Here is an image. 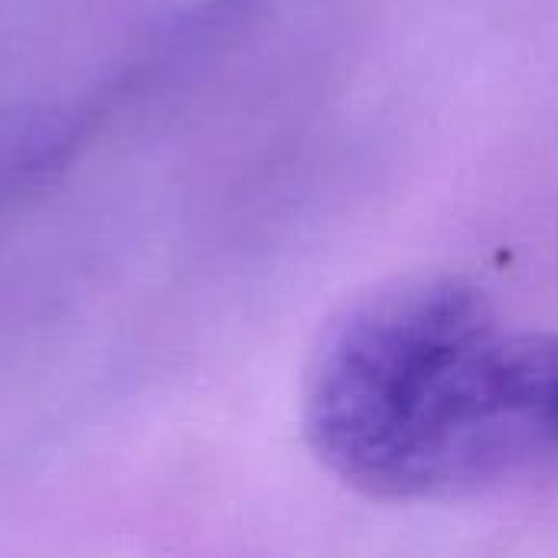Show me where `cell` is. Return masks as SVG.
Segmentation results:
<instances>
[{
    "instance_id": "6da1fadb",
    "label": "cell",
    "mask_w": 558,
    "mask_h": 558,
    "mask_svg": "<svg viewBox=\"0 0 558 558\" xmlns=\"http://www.w3.org/2000/svg\"><path fill=\"white\" fill-rule=\"evenodd\" d=\"M543 337L507 330L461 278H412L350 304L304 379V435L353 490L409 504L481 487L549 448Z\"/></svg>"
},
{
    "instance_id": "7a4b0ae2",
    "label": "cell",
    "mask_w": 558,
    "mask_h": 558,
    "mask_svg": "<svg viewBox=\"0 0 558 558\" xmlns=\"http://www.w3.org/2000/svg\"><path fill=\"white\" fill-rule=\"evenodd\" d=\"M539 425L546 445L558 448V337H543L539 350Z\"/></svg>"
}]
</instances>
